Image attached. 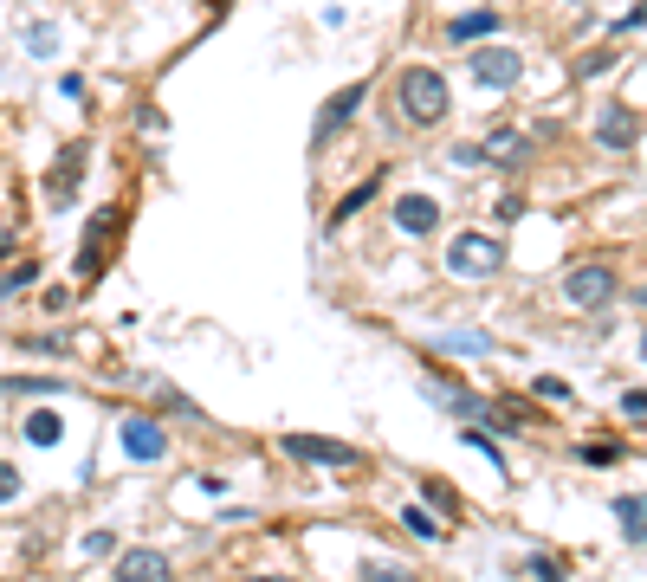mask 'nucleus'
Listing matches in <instances>:
<instances>
[{"instance_id":"obj_13","label":"nucleus","mask_w":647,"mask_h":582,"mask_svg":"<svg viewBox=\"0 0 647 582\" xmlns=\"http://www.w3.org/2000/svg\"><path fill=\"white\" fill-rule=\"evenodd\" d=\"M486 33H499V13H492V7H473V13H453V20H447L453 46H479Z\"/></svg>"},{"instance_id":"obj_17","label":"nucleus","mask_w":647,"mask_h":582,"mask_svg":"<svg viewBox=\"0 0 647 582\" xmlns=\"http://www.w3.org/2000/svg\"><path fill=\"white\" fill-rule=\"evenodd\" d=\"M615 518H622V537L641 550V537H647V518H641V492H622L615 498Z\"/></svg>"},{"instance_id":"obj_27","label":"nucleus","mask_w":647,"mask_h":582,"mask_svg":"<svg viewBox=\"0 0 647 582\" xmlns=\"http://www.w3.org/2000/svg\"><path fill=\"white\" fill-rule=\"evenodd\" d=\"M531 395H544V401H570V382H563V376H538V382H531Z\"/></svg>"},{"instance_id":"obj_5","label":"nucleus","mask_w":647,"mask_h":582,"mask_svg":"<svg viewBox=\"0 0 647 582\" xmlns=\"http://www.w3.org/2000/svg\"><path fill=\"white\" fill-rule=\"evenodd\" d=\"M466 72H473L479 91H512L518 78H525V52L518 46H479L473 59H466Z\"/></svg>"},{"instance_id":"obj_32","label":"nucleus","mask_w":647,"mask_h":582,"mask_svg":"<svg viewBox=\"0 0 647 582\" xmlns=\"http://www.w3.org/2000/svg\"><path fill=\"white\" fill-rule=\"evenodd\" d=\"M13 498H20V473L0 460V505H13Z\"/></svg>"},{"instance_id":"obj_14","label":"nucleus","mask_w":647,"mask_h":582,"mask_svg":"<svg viewBox=\"0 0 647 582\" xmlns=\"http://www.w3.org/2000/svg\"><path fill=\"white\" fill-rule=\"evenodd\" d=\"M434 401H440L447 414H460V421L486 414V395H473V388H453V382H440V388H434Z\"/></svg>"},{"instance_id":"obj_20","label":"nucleus","mask_w":647,"mask_h":582,"mask_svg":"<svg viewBox=\"0 0 647 582\" xmlns=\"http://www.w3.org/2000/svg\"><path fill=\"white\" fill-rule=\"evenodd\" d=\"M0 395H65V382H52V376H0Z\"/></svg>"},{"instance_id":"obj_12","label":"nucleus","mask_w":647,"mask_h":582,"mask_svg":"<svg viewBox=\"0 0 647 582\" xmlns=\"http://www.w3.org/2000/svg\"><path fill=\"white\" fill-rule=\"evenodd\" d=\"M395 227L402 233H434L440 227V201H428V194H402V201H395Z\"/></svg>"},{"instance_id":"obj_11","label":"nucleus","mask_w":647,"mask_h":582,"mask_svg":"<svg viewBox=\"0 0 647 582\" xmlns=\"http://www.w3.org/2000/svg\"><path fill=\"white\" fill-rule=\"evenodd\" d=\"M117 582H175V570H169L162 550H123L117 557Z\"/></svg>"},{"instance_id":"obj_21","label":"nucleus","mask_w":647,"mask_h":582,"mask_svg":"<svg viewBox=\"0 0 647 582\" xmlns=\"http://www.w3.org/2000/svg\"><path fill=\"white\" fill-rule=\"evenodd\" d=\"M421 498H428L440 518H460V492H453L447 479H421Z\"/></svg>"},{"instance_id":"obj_16","label":"nucleus","mask_w":647,"mask_h":582,"mask_svg":"<svg viewBox=\"0 0 647 582\" xmlns=\"http://www.w3.org/2000/svg\"><path fill=\"white\" fill-rule=\"evenodd\" d=\"M26 440H33V447H59V440H65V421L52 408H33V414H26Z\"/></svg>"},{"instance_id":"obj_19","label":"nucleus","mask_w":647,"mask_h":582,"mask_svg":"<svg viewBox=\"0 0 647 582\" xmlns=\"http://www.w3.org/2000/svg\"><path fill=\"white\" fill-rule=\"evenodd\" d=\"M440 350H447V356H486L492 337H486V330H447V337H440Z\"/></svg>"},{"instance_id":"obj_2","label":"nucleus","mask_w":647,"mask_h":582,"mask_svg":"<svg viewBox=\"0 0 647 582\" xmlns=\"http://www.w3.org/2000/svg\"><path fill=\"white\" fill-rule=\"evenodd\" d=\"M447 272L453 279H492V272H505V240L499 233H460V240H447Z\"/></svg>"},{"instance_id":"obj_9","label":"nucleus","mask_w":647,"mask_h":582,"mask_svg":"<svg viewBox=\"0 0 647 582\" xmlns=\"http://www.w3.org/2000/svg\"><path fill=\"white\" fill-rule=\"evenodd\" d=\"M363 97H369V85H343V91L318 110V123H311V143H330V136H337L343 123H350L356 110H363Z\"/></svg>"},{"instance_id":"obj_7","label":"nucleus","mask_w":647,"mask_h":582,"mask_svg":"<svg viewBox=\"0 0 647 582\" xmlns=\"http://www.w3.org/2000/svg\"><path fill=\"white\" fill-rule=\"evenodd\" d=\"M292 460H305V466H337V473H350L356 466V447H343V440H324V434H285L279 440Z\"/></svg>"},{"instance_id":"obj_28","label":"nucleus","mask_w":647,"mask_h":582,"mask_svg":"<svg viewBox=\"0 0 647 582\" xmlns=\"http://www.w3.org/2000/svg\"><path fill=\"white\" fill-rule=\"evenodd\" d=\"M363 582H415L408 570H389V563H363V570H356Z\"/></svg>"},{"instance_id":"obj_31","label":"nucleus","mask_w":647,"mask_h":582,"mask_svg":"<svg viewBox=\"0 0 647 582\" xmlns=\"http://www.w3.org/2000/svg\"><path fill=\"white\" fill-rule=\"evenodd\" d=\"M609 65H615V52H589V59L576 65V78H596V72H609Z\"/></svg>"},{"instance_id":"obj_6","label":"nucleus","mask_w":647,"mask_h":582,"mask_svg":"<svg viewBox=\"0 0 647 582\" xmlns=\"http://www.w3.org/2000/svg\"><path fill=\"white\" fill-rule=\"evenodd\" d=\"M117 233H123V207H110V214H98L85 227V246H78V272H85V279L104 272V259L117 253Z\"/></svg>"},{"instance_id":"obj_29","label":"nucleus","mask_w":647,"mask_h":582,"mask_svg":"<svg viewBox=\"0 0 647 582\" xmlns=\"http://www.w3.org/2000/svg\"><path fill=\"white\" fill-rule=\"evenodd\" d=\"M39 304H46V317H59V311H72V291L52 285V291H39Z\"/></svg>"},{"instance_id":"obj_8","label":"nucleus","mask_w":647,"mask_h":582,"mask_svg":"<svg viewBox=\"0 0 647 582\" xmlns=\"http://www.w3.org/2000/svg\"><path fill=\"white\" fill-rule=\"evenodd\" d=\"M123 453H130V460H143V466H156L162 453H169V434H162V421H149V414H130V421H123Z\"/></svg>"},{"instance_id":"obj_24","label":"nucleus","mask_w":647,"mask_h":582,"mask_svg":"<svg viewBox=\"0 0 647 582\" xmlns=\"http://www.w3.org/2000/svg\"><path fill=\"white\" fill-rule=\"evenodd\" d=\"M402 524H408L415 537H440V518H434V511H421V505H408V511H402Z\"/></svg>"},{"instance_id":"obj_33","label":"nucleus","mask_w":647,"mask_h":582,"mask_svg":"<svg viewBox=\"0 0 647 582\" xmlns=\"http://www.w3.org/2000/svg\"><path fill=\"white\" fill-rule=\"evenodd\" d=\"M104 550H117V537H110V531H91L85 537V557H104Z\"/></svg>"},{"instance_id":"obj_26","label":"nucleus","mask_w":647,"mask_h":582,"mask_svg":"<svg viewBox=\"0 0 647 582\" xmlns=\"http://www.w3.org/2000/svg\"><path fill=\"white\" fill-rule=\"evenodd\" d=\"M33 356H72V337H26Z\"/></svg>"},{"instance_id":"obj_4","label":"nucleus","mask_w":647,"mask_h":582,"mask_svg":"<svg viewBox=\"0 0 647 582\" xmlns=\"http://www.w3.org/2000/svg\"><path fill=\"white\" fill-rule=\"evenodd\" d=\"M85 162H91L85 136H72V143L59 149V162L46 169V207H52V214H65V207L78 201V182H85Z\"/></svg>"},{"instance_id":"obj_10","label":"nucleus","mask_w":647,"mask_h":582,"mask_svg":"<svg viewBox=\"0 0 647 582\" xmlns=\"http://www.w3.org/2000/svg\"><path fill=\"white\" fill-rule=\"evenodd\" d=\"M596 143L602 149H635L641 143V117H635V110H622V104H609L596 117Z\"/></svg>"},{"instance_id":"obj_18","label":"nucleus","mask_w":647,"mask_h":582,"mask_svg":"<svg viewBox=\"0 0 647 582\" xmlns=\"http://www.w3.org/2000/svg\"><path fill=\"white\" fill-rule=\"evenodd\" d=\"M376 188H382V175H369L363 188H350V194H343L337 207H330V227H343V220H350V214H363V207L376 201Z\"/></svg>"},{"instance_id":"obj_3","label":"nucleus","mask_w":647,"mask_h":582,"mask_svg":"<svg viewBox=\"0 0 647 582\" xmlns=\"http://www.w3.org/2000/svg\"><path fill=\"white\" fill-rule=\"evenodd\" d=\"M615 291H622V272H615L609 259H589V266L563 272V298H570L576 311H602V304H615Z\"/></svg>"},{"instance_id":"obj_36","label":"nucleus","mask_w":647,"mask_h":582,"mask_svg":"<svg viewBox=\"0 0 647 582\" xmlns=\"http://www.w3.org/2000/svg\"><path fill=\"white\" fill-rule=\"evenodd\" d=\"M246 582H292V576H246Z\"/></svg>"},{"instance_id":"obj_15","label":"nucleus","mask_w":647,"mask_h":582,"mask_svg":"<svg viewBox=\"0 0 647 582\" xmlns=\"http://www.w3.org/2000/svg\"><path fill=\"white\" fill-rule=\"evenodd\" d=\"M525 136L518 130H492V143H479V162H525Z\"/></svg>"},{"instance_id":"obj_22","label":"nucleus","mask_w":647,"mask_h":582,"mask_svg":"<svg viewBox=\"0 0 647 582\" xmlns=\"http://www.w3.org/2000/svg\"><path fill=\"white\" fill-rule=\"evenodd\" d=\"M33 279H39V266H33V259H13V266L0 272V298H13V291H26Z\"/></svg>"},{"instance_id":"obj_35","label":"nucleus","mask_w":647,"mask_h":582,"mask_svg":"<svg viewBox=\"0 0 647 582\" xmlns=\"http://www.w3.org/2000/svg\"><path fill=\"white\" fill-rule=\"evenodd\" d=\"M20 253V240H13V227H0V259H13Z\"/></svg>"},{"instance_id":"obj_34","label":"nucleus","mask_w":647,"mask_h":582,"mask_svg":"<svg viewBox=\"0 0 647 582\" xmlns=\"http://www.w3.org/2000/svg\"><path fill=\"white\" fill-rule=\"evenodd\" d=\"M525 214V194H499V220H518Z\"/></svg>"},{"instance_id":"obj_30","label":"nucleus","mask_w":647,"mask_h":582,"mask_svg":"<svg viewBox=\"0 0 647 582\" xmlns=\"http://www.w3.org/2000/svg\"><path fill=\"white\" fill-rule=\"evenodd\" d=\"M525 570H531V582H563V570L550 557H525Z\"/></svg>"},{"instance_id":"obj_23","label":"nucleus","mask_w":647,"mask_h":582,"mask_svg":"<svg viewBox=\"0 0 647 582\" xmlns=\"http://www.w3.org/2000/svg\"><path fill=\"white\" fill-rule=\"evenodd\" d=\"M622 453L628 447H615V440H589V447H583V466H615Z\"/></svg>"},{"instance_id":"obj_1","label":"nucleus","mask_w":647,"mask_h":582,"mask_svg":"<svg viewBox=\"0 0 647 582\" xmlns=\"http://www.w3.org/2000/svg\"><path fill=\"white\" fill-rule=\"evenodd\" d=\"M395 104H402L408 123H421V130H434V123H447V78L434 72V65H402V78H395Z\"/></svg>"},{"instance_id":"obj_25","label":"nucleus","mask_w":647,"mask_h":582,"mask_svg":"<svg viewBox=\"0 0 647 582\" xmlns=\"http://www.w3.org/2000/svg\"><path fill=\"white\" fill-rule=\"evenodd\" d=\"M52 46H59V33H52V26H26V52H33V59H46Z\"/></svg>"}]
</instances>
